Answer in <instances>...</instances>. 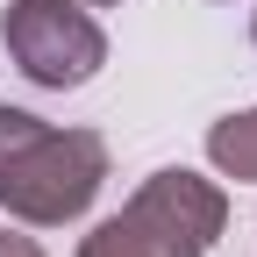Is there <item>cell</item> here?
<instances>
[{
  "mask_svg": "<svg viewBox=\"0 0 257 257\" xmlns=\"http://www.w3.org/2000/svg\"><path fill=\"white\" fill-rule=\"evenodd\" d=\"M107 179V143L93 128H50L43 114L0 100V207L29 229H64Z\"/></svg>",
  "mask_w": 257,
  "mask_h": 257,
  "instance_id": "1",
  "label": "cell"
},
{
  "mask_svg": "<svg viewBox=\"0 0 257 257\" xmlns=\"http://www.w3.org/2000/svg\"><path fill=\"white\" fill-rule=\"evenodd\" d=\"M221 221H229L221 186L186 165H165L136 186V200L121 214H107L79 243V257H207Z\"/></svg>",
  "mask_w": 257,
  "mask_h": 257,
  "instance_id": "2",
  "label": "cell"
},
{
  "mask_svg": "<svg viewBox=\"0 0 257 257\" xmlns=\"http://www.w3.org/2000/svg\"><path fill=\"white\" fill-rule=\"evenodd\" d=\"M0 36H8L15 72L43 93H72L107 64V36L93 22V8H79V0H8Z\"/></svg>",
  "mask_w": 257,
  "mask_h": 257,
  "instance_id": "3",
  "label": "cell"
},
{
  "mask_svg": "<svg viewBox=\"0 0 257 257\" xmlns=\"http://www.w3.org/2000/svg\"><path fill=\"white\" fill-rule=\"evenodd\" d=\"M207 157H214L221 179H257V107L214 121V128H207Z\"/></svg>",
  "mask_w": 257,
  "mask_h": 257,
  "instance_id": "4",
  "label": "cell"
},
{
  "mask_svg": "<svg viewBox=\"0 0 257 257\" xmlns=\"http://www.w3.org/2000/svg\"><path fill=\"white\" fill-rule=\"evenodd\" d=\"M0 257H43V250H36V236H8L0 229Z\"/></svg>",
  "mask_w": 257,
  "mask_h": 257,
  "instance_id": "5",
  "label": "cell"
},
{
  "mask_svg": "<svg viewBox=\"0 0 257 257\" xmlns=\"http://www.w3.org/2000/svg\"><path fill=\"white\" fill-rule=\"evenodd\" d=\"M79 8H114V0H79Z\"/></svg>",
  "mask_w": 257,
  "mask_h": 257,
  "instance_id": "6",
  "label": "cell"
}]
</instances>
